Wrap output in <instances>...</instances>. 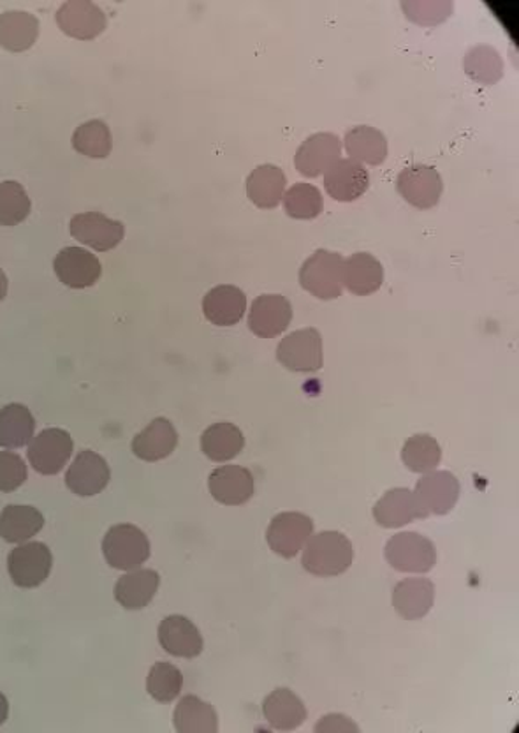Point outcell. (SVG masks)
I'll return each mask as SVG.
<instances>
[{
	"label": "cell",
	"mask_w": 519,
	"mask_h": 733,
	"mask_svg": "<svg viewBox=\"0 0 519 733\" xmlns=\"http://www.w3.org/2000/svg\"><path fill=\"white\" fill-rule=\"evenodd\" d=\"M370 174L360 162L338 159L325 173V188L337 202H354L366 193Z\"/></svg>",
	"instance_id": "ac0fdd59"
},
{
	"label": "cell",
	"mask_w": 519,
	"mask_h": 733,
	"mask_svg": "<svg viewBox=\"0 0 519 733\" xmlns=\"http://www.w3.org/2000/svg\"><path fill=\"white\" fill-rule=\"evenodd\" d=\"M36 420L23 404H8L0 409V447L22 448L34 438Z\"/></svg>",
	"instance_id": "d6a6232c"
},
{
	"label": "cell",
	"mask_w": 519,
	"mask_h": 733,
	"mask_svg": "<svg viewBox=\"0 0 519 733\" xmlns=\"http://www.w3.org/2000/svg\"><path fill=\"white\" fill-rule=\"evenodd\" d=\"M277 360L293 372H316L323 366V339L316 328H303L282 339Z\"/></svg>",
	"instance_id": "8992f818"
},
{
	"label": "cell",
	"mask_w": 519,
	"mask_h": 733,
	"mask_svg": "<svg viewBox=\"0 0 519 733\" xmlns=\"http://www.w3.org/2000/svg\"><path fill=\"white\" fill-rule=\"evenodd\" d=\"M159 573L154 570H136L125 573L115 586V598L127 610H142L150 604L159 589Z\"/></svg>",
	"instance_id": "484cf974"
},
{
	"label": "cell",
	"mask_w": 519,
	"mask_h": 733,
	"mask_svg": "<svg viewBox=\"0 0 519 733\" xmlns=\"http://www.w3.org/2000/svg\"><path fill=\"white\" fill-rule=\"evenodd\" d=\"M52 564H54L52 552L45 543H40V541H31V543L16 546L11 550L10 557H8L11 580L14 582V586L23 587V589L41 586L48 578Z\"/></svg>",
	"instance_id": "5b68a950"
},
{
	"label": "cell",
	"mask_w": 519,
	"mask_h": 733,
	"mask_svg": "<svg viewBox=\"0 0 519 733\" xmlns=\"http://www.w3.org/2000/svg\"><path fill=\"white\" fill-rule=\"evenodd\" d=\"M60 31L75 40L90 41L101 36L106 29V16L90 0H69L57 11Z\"/></svg>",
	"instance_id": "8fae6325"
},
{
	"label": "cell",
	"mask_w": 519,
	"mask_h": 733,
	"mask_svg": "<svg viewBox=\"0 0 519 733\" xmlns=\"http://www.w3.org/2000/svg\"><path fill=\"white\" fill-rule=\"evenodd\" d=\"M436 587L428 578H405L393 589V607L407 621H416L430 612Z\"/></svg>",
	"instance_id": "7402d4cb"
},
{
	"label": "cell",
	"mask_w": 519,
	"mask_h": 733,
	"mask_svg": "<svg viewBox=\"0 0 519 733\" xmlns=\"http://www.w3.org/2000/svg\"><path fill=\"white\" fill-rule=\"evenodd\" d=\"M262 714L267 718L271 729L291 732L305 723L306 709L302 698L287 688H277L273 693L268 695L262 703Z\"/></svg>",
	"instance_id": "cb8c5ba5"
},
{
	"label": "cell",
	"mask_w": 519,
	"mask_h": 733,
	"mask_svg": "<svg viewBox=\"0 0 519 733\" xmlns=\"http://www.w3.org/2000/svg\"><path fill=\"white\" fill-rule=\"evenodd\" d=\"M174 729L180 733H217L218 718L214 707L201 698L183 697L174 711Z\"/></svg>",
	"instance_id": "1f68e13d"
},
{
	"label": "cell",
	"mask_w": 519,
	"mask_h": 733,
	"mask_svg": "<svg viewBox=\"0 0 519 733\" xmlns=\"http://www.w3.org/2000/svg\"><path fill=\"white\" fill-rule=\"evenodd\" d=\"M428 511L418 494L408 488H393L379 499L373 508V517L379 526L387 529L402 528L418 519H427Z\"/></svg>",
	"instance_id": "4fadbf2b"
},
{
	"label": "cell",
	"mask_w": 519,
	"mask_h": 733,
	"mask_svg": "<svg viewBox=\"0 0 519 733\" xmlns=\"http://www.w3.org/2000/svg\"><path fill=\"white\" fill-rule=\"evenodd\" d=\"M284 171L275 165H261L247 179V194L259 208H275L285 193Z\"/></svg>",
	"instance_id": "83f0119b"
},
{
	"label": "cell",
	"mask_w": 519,
	"mask_h": 733,
	"mask_svg": "<svg viewBox=\"0 0 519 733\" xmlns=\"http://www.w3.org/2000/svg\"><path fill=\"white\" fill-rule=\"evenodd\" d=\"M402 8H404L408 19L418 23L442 22L453 11L451 2H410V4L405 2Z\"/></svg>",
	"instance_id": "60d3db41"
},
{
	"label": "cell",
	"mask_w": 519,
	"mask_h": 733,
	"mask_svg": "<svg viewBox=\"0 0 519 733\" xmlns=\"http://www.w3.org/2000/svg\"><path fill=\"white\" fill-rule=\"evenodd\" d=\"M314 534V522L311 517L296 511L277 515L267 531V541L275 554L291 560L302 552L306 541Z\"/></svg>",
	"instance_id": "ba28073f"
},
{
	"label": "cell",
	"mask_w": 519,
	"mask_h": 733,
	"mask_svg": "<svg viewBox=\"0 0 519 733\" xmlns=\"http://www.w3.org/2000/svg\"><path fill=\"white\" fill-rule=\"evenodd\" d=\"M354 549L342 532L325 531L312 534L303 552V568L317 577H337L351 568Z\"/></svg>",
	"instance_id": "6da1fadb"
},
{
	"label": "cell",
	"mask_w": 519,
	"mask_h": 733,
	"mask_svg": "<svg viewBox=\"0 0 519 733\" xmlns=\"http://www.w3.org/2000/svg\"><path fill=\"white\" fill-rule=\"evenodd\" d=\"M72 147L76 153L90 159H106L112 153V133L106 122L89 121L81 124L72 135Z\"/></svg>",
	"instance_id": "836d02e7"
},
{
	"label": "cell",
	"mask_w": 519,
	"mask_h": 733,
	"mask_svg": "<svg viewBox=\"0 0 519 733\" xmlns=\"http://www.w3.org/2000/svg\"><path fill=\"white\" fill-rule=\"evenodd\" d=\"M342 142L334 133H317L306 138L294 156V166L305 177H319L340 159Z\"/></svg>",
	"instance_id": "9a60e30c"
},
{
	"label": "cell",
	"mask_w": 519,
	"mask_h": 733,
	"mask_svg": "<svg viewBox=\"0 0 519 733\" xmlns=\"http://www.w3.org/2000/svg\"><path fill=\"white\" fill-rule=\"evenodd\" d=\"M396 188L405 202L419 211H428L440 202L444 183L433 166L414 165L398 174Z\"/></svg>",
	"instance_id": "52a82bcc"
},
{
	"label": "cell",
	"mask_w": 519,
	"mask_h": 733,
	"mask_svg": "<svg viewBox=\"0 0 519 733\" xmlns=\"http://www.w3.org/2000/svg\"><path fill=\"white\" fill-rule=\"evenodd\" d=\"M27 480V465L13 452H0V493H13Z\"/></svg>",
	"instance_id": "ab89813d"
},
{
	"label": "cell",
	"mask_w": 519,
	"mask_h": 733,
	"mask_svg": "<svg viewBox=\"0 0 519 733\" xmlns=\"http://www.w3.org/2000/svg\"><path fill=\"white\" fill-rule=\"evenodd\" d=\"M386 560L404 573H428L437 563V550L418 532H399L387 541Z\"/></svg>",
	"instance_id": "277c9868"
},
{
	"label": "cell",
	"mask_w": 519,
	"mask_h": 733,
	"mask_svg": "<svg viewBox=\"0 0 519 733\" xmlns=\"http://www.w3.org/2000/svg\"><path fill=\"white\" fill-rule=\"evenodd\" d=\"M183 686L182 672L171 663L160 662L151 666L147 679V691L160 703L173 702Z\"/></svg>",
	"instance_id": "74e56055"
},
{
	"label": "cell",
	"mask_w": 519,
	"mask_h": 733,
	"mask_svg": "<svg viewBox=\"0 0 519 733\" xmlns=\"http://www.w3.org/2000/svg\"><path fill=\"white\" fill-rule=\"evenodd\" d=\"M178 435L173 424L166 418H156L133 441L134 455L142 461L157 462L174 452Z\"/></svg>",
	"instance_id": "603a6c76"
},
{
	"label": "cell",
	"mask_w": 519,
	"mask_h": 733,
	"mask_svg": "<svg viewBox=\"0 0 519 733\" xmlns=\"http://www.w3.org/2000/svg\"><path fill=\"white\" fill-rule=\"evenodd\" d=\"M45 526V517L34 506L10 505L0 514V537L8 543H25Z\"/></svg>",
	"instance_id": "f1b7e54d"
},
{
	"label": "cell",
	"mask_w": 519,
	"mask_h": 733,
	"mask_svg": "<svg viewBox=\"0 0 519 733\" xmlns=\"http://www.w3.org/2000/svg\"><path fill=\"white\" fill-rule=\"evenodd\" d=\"M247 311V296L240 287L223 286L214 287L203 298L204 318L217 327H233L240 323Z\"/></svg>",
	"instance_id": "ffe728a7"
},
{
	"label": "cell",
	"mask_w": 519,
	"mask_h": 733,
	"mask_svg": "<svg viewBox=\"0 0 519 733\" xmlns=\"http://www.w3.org/2000/svg\"><path fill=\"white\" fill-rule=\"evenodd\" d=\"M416 494L428 514L445 515L456 505L460 497V482L448 471H430L419 480Z\"/></svg>",
	"instance_id": "d6986e66"
},
{
	"label": "cell",
	"mask_w": 519,
	"mask_h": 733,
	"mask_svg": "<svg viewBox=\"0 0 519 733\" xmlns=\"http://www.w3.org/2000/svg\"><path fill=\"white\" fill-rule=\"evenodd\" d=\"M300 284L316 298H338L343 290L342 256L326 249L314 252L300 270Z\"/></svg>",
	"instance_id": "7a4b0ae2"
},
{
	"label": "cell",
	"mask_w": 519,
	"mask_h": 733,
	"mask_svg": "<svg viewBox=\"0 0 519 733\" xmlns=\"http://www.w3.org/2000/svg\"><path fill=\"white\" fill-rule=\"evenodd\" d=\"M102 552L110 566L129 572L139 568L150 557V541L136 526L119 523L106 532L102 541Z\"/></svg>",
	"instance_id": "3957f363"
},
{
	"label": "cell",
	"mask_w": 519,
	"mask_h": 733,
	"mask_svg": "<svg viewBox=\"0 0 519 733\" xmlns=\"http://www.w3.org/2000/svg\"><path fill=\"white\" fill-rule=\"evenodd\" d=\"M110 476L108 462L92 450H83L67 470L66 485L76 496L92 497L108 487Z\"/></svg>",
	"instance_id": "7c38bea8"
},
{
	"label": "cell",
	"mask_w": 519,
	"mask_h": 733,
	"mask_svg": "<svg viewBox=\"0 0 519 733\" xmlns=\"http://www.w3.org/2000/svg\"><path fill=\"white\" fill-rule=\"evenodd\" d=\"M208 488L221 505L240 506L256 493V482L252 473L241 465H223L210 474Z\"/></svg>",
	"instance_id": "2e32d148"
},
{
	"label": "cell",
	"mask_w": 519,
	"mask_h": 733,
	"mask_svg": "<svg viewBox=\"0 0 519 733\" xmlns=\"http://www.w3.org/2000/svg\"><path fill=\"white\" fill-rule=\"evenodd\" d=\"M314 730H316L317 733L360 732V729H358L349 718H346V715L342 714H329L325 715V718H320L319 723H317V726Z\"/></svg>",
	"instance_id": "b9f144b4"
},
{
	"label": "cell",
	"mask_w": 519,
	"mask_h": 733,
	"mask_svg": "<svg viewBox=\"0 0 519 733\" xmlns=\"http://www.w3.org/2000/svg\"><path fill=\"white\" fill-rule=\"evenodd\" d=\"M31 214V198L22 183L5 180L0 183V226H16Z\"/></svg>",
	"instance_id": "d590c367"
},
{
	"label": "cell",
	"mask_w": 519,
	"mask_h": 733,
	"mask_svg": "<svg viewBox=\"0 0 519 733\" xmlns=\"http://www.w3.org/2000/svg\"><path fill=\"white\" fill-rule=\"evenodd\" d=\"M72 448L75 443L66 430L46 429L32 438L29 444V461L37 473L52 476L64 470V465L71 459Z\"/></svg>",
	"instance_id": "9c48e42d"
},
{
	"label": "cell",
	"mask_w": 519,
	"mask_h": 733,
	"mask_svg": "<svg viewBox=\"0 0 519 733\" xmlns=\"http://www.w3.org/2000/svg\"><path fill=\"white\" fill-rule=\"evenodd\" d=\"M159 642L171 656L195 657L203 651L200 630L183 616H169L160 622Z\"/></svg>",
	"instance_id": "44dd1931"
},
{
	"label": "cell",
	"mask_w": 519,
	"mask_h": 733,
	"mask_svg": "<svg viewBox=\"0 0 519 733\" xmlns=\"http://www.w3.org/2000/svg\"><path fill=\"white\" fill-rule=\"evenodd\" d=\"M54 270L60 282L72 290L93 286L102 275L101 261L81 247H66L58 252Z\"/></svg>",
	"instance_id": "5bb4252c"
},
{
	"label": "cell",
	"mask_w": 519,
	"mask_h": 733,
	"mask_svg": "<svg viewBox=\"0 0 519 733\" xmlns=\"http://www.w3.org/2000/svg\"><path fill=\"white\" fill-rule=\"evenodd\" d=\"M5 295H8V278H5V273L0 269V302L5 298Z\"/></svg>",
	"instance_id": "ee69618b"
},
{
	"label": "cell",
	"mask_w": 519,
	"mask_h": 733,
	"mask_svg": "<svg viewBox=\"0 0 519 733\" xmlns=\"http://www.w3.org/2000/svg\"><path fill=\"white\" fill-rule=\"evenodd\" d=\"M384 269L381 261L369 252H358L343 260V286L354 295H372L381 290Z\"/></svg>",
	"instance_id": "d4e9b609"
},
{
	"label": "cell",
	"mask_w": 519,
	"mask_h": 733,
	"mask_svg": "<svg viewBox=\"0 0 519 733\" xmlns=\"http://www.w3.org/2000/svg\"><path fill=\"white\" fill-rule=\"evenodd\" d=\"M244 432L229 421L212 425L201 436V450L210 461H232L244 450Z\"/></svg>",
	"instance_id": "f546056e"
},
{
	"label": "cell",
	"mask_w": 519,
	"mask_h": 733,
	"mask_svg": "<svg viewBox=\"0 0 519 733\" xmlns=\"http://www.w3.org/2000/svg\"><path fill=\"white\" fill-rule=\"evenodd\" d=\"M40 36V22L25 11H5L0 14V46L8 52H27Z\"/></svg>",
	"instance_id": "4316f807"
},
{
	"label": "cell",
	"mask_w": 519,
	"mask_h": 733,
	"mask_svg": "<svg viewBox=\"0 0 519 733\" xmlns=\"http://www.w3.org/2000/svg\"><path fill=\"white\" fill-rule=\"evenodd\" d=\"M349 159L364 165L379 166L386 161L387 139L372 126L352 127L343 139Z\"/></svg>",
	"instance_id": "4dcf8cb0"
},
{
	"label": "cell",
	"mask_w": 519,
	"mask_h": 733,
	"mask_svg": "<svg viewBox=\"0 0 519 733\" xmlns=\"http://www.w3.org/2000/svg\"><path fill=\"white\" fill-rule=\"evenodd\" d=\"M293 319V307L282 295H261L253 300L249 313V328L262 339H271L287 330Z\"/></svg>",
	"instance_id": "e0dca14e"
},
{
	"label": "cell",
	"mask_w": 519,
	"mask_h": 733,
	"mask_svg": "<svg viewBox=\"0 0 519 733\" xmlns=\"http://www.w3.org/2000/svg\"><path fill=\"white\" fill-rule=\"evenodd\" d=\"M501 58L498 57L495 49L489 46H479V48L472 49L471 54L465 58V71L481 83H495L501 77Z\"/></svg>",
	"instance_id": "f35d334b"
},
{
	"label": "cell",
	"mask_w": 519,
	"mask_h": 733,
	"mask_svg": "<svg viewBox=\"0 0 519 733\" xmlns=\"http://www.w3.org/2000/svg\"><path fill=\"white\" fill-rule=\"evenodd\" d=\"M69 232L76 240L99 252L112 251L124 240L125 235L121 221L110 219L99 212L76 214L69 223Z\"/></svg>",
	"instance_id": "30bf717a"
},
{
	"label": "cell",
	"mask_w": 519,
	"mask_h": 733,
	"mask_svg": "<svg viewBox=\"0 0 519 733\" xmlns=\"http://www.w3.org/2000/svg\"><path fill=\"white\" fill-rule=\"evenodd\" d=\"M8 712H10V703L5 700L4 695L0 693V726L8 720Z\"/></svg>",
	"instance_id": "7bdbcfd3"
},
{
	"label": "cell",
	"mask_w": 519,
	"mask_h": 733,
	"mask_svg": "<svg viewBox=\"0 0 519 733\" xmlns=\"http://www.w3.org/2000/svg\"><path fill=\"white\" fill-rule=\"evenodd\" d=\"M402 459L408 470L414 473L427 474L436 470L442 459V450L437 439L428 435L413 436L404 444L402 450Z\"/></svg>",
	"instance_id": "e575fe53"
},
{
	"label": "cell",
	"mask_w": 519,
	"mask_h": 733,
	"mask_svg": "<svg viewBox=\"0 0 519 733\" xmlns=\"http://www.w3.org/2000/svg\"><path fill=\"white\" fill-rule=\"evenodd\" d=\"M284 206L293 219H316L323 212V194L316 185L300 182L284 194Z\"/></svg>",
	"instance_id": "8d00e7d4"
}]
</instances>
